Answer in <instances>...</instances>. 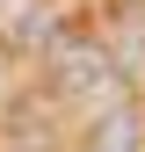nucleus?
I'll return each instance as SVG.
<instances>
[{"instance_id":"nucleus-1","label":"nucleus","mask_w":145,"mask_h":152,"mask_svg":"<svg viewBox=\"0 0 145 152\" xmlns=\"http://www.w3.org/2000/svg\"><path fill=\"white\" fill-rule=\"evenodd\" d=\"M51 87L72 94V102H94V94L116 87V65H109L102 44H87V36H65L58 51H51Z\"/></svg>"},{"instance_id":"nucleus-2","label":"nucleus","mask_w":145,"mask_h":152,"mask_svg":"<svg viewBox=\"0 0 145 152\" xmlns=\"http://www.w3.org/2000/svg\"><path fill=\"white\" fill-rule=\"evenodd\" d=\"M80 152H145V130H138V109H102L87 123Z\"/></svg>"}]
</instances>
